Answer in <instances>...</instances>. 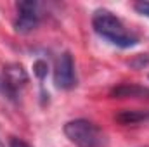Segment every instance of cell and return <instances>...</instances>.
Returning a JSON list of instances; mask_svg holds the SVG:
<instances>
[{"mask_svg":"<svg viewBox=\"0 0 149 147\" xmlns=\"http://www.w3.org/2000/svg\"><path fill=\"white\" fill-rule=\"evenodd\" d=\"M92 28L99 37L106 38L109 43L120 49H132L139 43V38L130 33L120 17L108 9H97L92 16Z\"/></svg>","mask_w":149,"mask_h":147,"instance_id":"obj_1","label":"cell"},{"mask_svg":"<svg viewBox=\"0 0 149 147\" xmlns=\"http://www.w3.org/2000/svg\"><path fill=\"white\" fill-rule=\"evenodd\" d=\"M64 135L76 147H106L104 132L92 121L78 118L64 125Z\"/></svg>","mask_w":149,"mask_h":147,"instance_id":"obj_2","label":"cell"},{"mask_svg":"<svg viewBox=\"0 0 149 147\" xmlns=\"http://www.w3.org/2000/svg\"><path fill=\"white\" fill-rule=\"evenodd\" d=\"M17 17L14 21V28L21 35L31 33L40 23V3L38 2H17Z\"/></svg>","mask_w":149,"mask_h":147,"instance_id":"obj_3","label":"cell"},{"mask_svg":"<svg viewBox=\"0 0 149 147\" xmlns=\"http://www.w3.org/2000/svg\"><path fill=\"white\" fill-rule=\"evenodd\" d=\"M54 83L61 90H71L76 85V71L74 61L70 52H63L54 66Z\"/></svg>","mask_w":149,"mask_h":147,"instance_id":"obj_4","label":"cell"},{"mask_svg":"<svg viewBox=\"0 0 149 147\" xmlns=\"http://www.w3.org/2000/svg\"><path fill=\"white\" fill-rule=\"evenodd\" d=\"M28 81V74L23 69V66L19 64H10L3 69V88H7V92L10 95H16L17 90Z\"/></svg>","mask_w":149,"mask_h":147,"instance_id":"obj_5","label":"cell"},{"mask_svg":"<svg viewBox=\"0 0 149 147\" xmlns=\"http://www.w3.org/2000/svg\"><path fill=\"white\" fill-rule=\"evenodd\" d=\"M114 119L121 125L149 123V109H123L114 116Z\"/></svg>","mask_w":149,"mask_h":147,"instance_id":"obj_6","label":"cell"},{"mask_svg":"<svg viewBox=\"0 0 149 147\" xmlns=\"http://www.w3.org/2000/svg\"><path fill=\"white\" fill-rule=\"evenodd\" d=\"M113 97H139V99H148L149 97V88L141 87V85H120L111 90Z\"/></svg>","mask_w":149,"mask_h":147,"instance_id":"obj_7","label":"cell"},{"mask_svg":"<svg viewBox=\"0 0 149 147\" xmlns=\"http://www.w3.org/2000/svg\"><path fill=\"white\" fill-rule=\"evenodd\" d=\"M33 69H35V73H37V76L42 80L45 74H47V64L45 62H42V61H38V62H35V66H33Z\"/></svg>","mask_w":149,"mask_h":147,"instance_id":"obj_8","label":"cell"},{"mask_svg":"<svg viewBox=\"0 0 149 147\" xmlns=\"http://www.w3.org/2000/svg\"><path fill=\"white\" fill-rule=\"evenodd\" d=\"M135 10L141 12L142 16H148L149 17V2H137L135 3Z\"/></svg>","mask_w":149,"mask_h":147,"instance_id":"obj_9","label":"cell"},{"mask_svg":"<svg viewBox=\"0 0 149 147\" xmlns=\"http://www.w3.org/2000/svg\"><path fill=\"white\" fill-rule=\"evenodd\" d=\"M9 147H30L28 142H24L23 139H17V137H12L9 140Z\"/></svg>","mask_w":149,"mask_h":147,"instance_id":"obj_10","label":"cell"},{"mask_svg":"<svg viewBox=\"0 0 149 147\" xmlns=\"http://www.w3.org/2000/svg\"><path fill=\"white\" fill-rule=\"evenodd\" d=\"M0 147H3V144H2V140H0Z\"/></svg>","mask_w":149,"mask_h":147,"instance_id":"obj_11","label":"cell"}]
</instances>
